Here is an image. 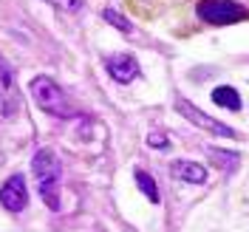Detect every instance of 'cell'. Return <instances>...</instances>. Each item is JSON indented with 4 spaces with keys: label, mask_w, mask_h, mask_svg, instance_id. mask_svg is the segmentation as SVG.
<instances>
[{
    "label": "cell",
    "mask_w": 249,
    "mask_h": 232,
    "mask_svg": "<svg viewBox=\"0 0 249 232\" xmlns=\"http://www.w3.org/2000/svg\"><path fill=\"white\" fill-rule=\"evenodd\" d=\"M31 170L37 181V193L46 201L48 210H60V178H62V164L57 153L51 147H40L31 159Z\"/></svg>",
    "instance_id": "6da1fadb"
},
{
    "label": "cell",
    "mask_w": 249,
    "mask_h": 232,
    "mask_svg": "<svg viewBox=\"0 0 249 232\" xmlns=\"http://www.w3.org/2000/svg\"><path fill=\"white\" fill-rule=\"evenodd\" d=\"M29 91H31V96H34V105L43 110V113H48V116H57V119H71V116H77L71 99L65 96V91H62L51 77H43V74L34 77L29 82Z\"/></svg>",
    "instance_id": "7a4b0ae2"
},
{
    "label": "cell",
    "mask_w": 249,
    "mask_h": 232,
    "mask_svg": "<svg viewBox=\"0 0 249 232\" xmlns=\"http://www.w3.org/2000/svg\"><path fill=\"white\" fill-rule=\"evenodd\" d=\"M196 15L201 23H210V26H232V23L247 20L249 12L247 6H241L235 0H201L196 6Z\"/></svg>",
    "instance_id": "3957f363"
},
{
    "label": "cell",
    "mask_w": 249,
    "mask_h": 232,
    "mask_svg": "<svg viewBox=\"0 0 249 232\" xmlns=\"http://www.w3.org/2000/svg\"><path fill=\"white\" fill-rule=\"evenodd\" d=\"M0 113L9 119L20 113V91H17L15 68L0 57Z\"/></svg>",
    "instance_id": "277c9868"
},
{
    "label": "cell",
    "mask_w": 249,
    "mask_h": 232,
    "mask_svg": "<svg viewBox=\"0 0 249 232\" xmlns=\"http://www.w3.org/2000/svg\"><path fill=\"white\" fill-rule=\"evenodd\" d=\"M176 110L184 116L187 122L198 125V127H204V130H210V133H215V136H227V139H235V130L230 127V125L218 122V119H213V116H207L201 108H196L193 102H187V99H178L176 102Z\"/></svg>",
    "instance_id": "5b68a950"
},
{
    "label": "cell",
    "mask_w": 249,
    "mask_h": 232,
    "mask_svg": "<svg viewBox=\"0 0 249 232\" xmlns=\"http://www.w3.org/2000/svg\"><path fill=\"white\" fill-rule=\"evenodd\" d=\"M105 71H108V77L113 79V82H119V85H127V82H133V79L142 74L139 60H136L133 54H124V51L110 54L108 60H105Z\"/></svg>",
    "instance_id": "8992f818"
},
{
    "label": "cell",
    "mask_w": 249,
    "mask_h": 232,
    "mask_svg": "<svg viewBox=\"0 0 249 232\" xmlns=\"http://www.w3.org/2000/svg\"><path fill=\"white\" fill-rule=\"evenodd\" d=\"M0 204H3L9 213H23V210H26V204H29V190H26L23 176L6 178V184L0 187Z\"/></svg>",
    "instance_id": "52a82bcc"
},
{
    "label": "cell",
    "mask_w": 249,
    "mask_h": 232,
    "mask_svg": "<svg viewBox=\"0 0 249 232\" xmlns=\"http://www.w3.org/2000/svg\"><path fill=\"white\" fill-rule=\"evenodd\" d=\"M170 173L178 181H184V184H204L207 181V167L204 164H196V161H187V159L173 161Z\"/></svg>",
    "instance_id": "ba28073f"
},
{
    "label": "cell",
    "mask_w": 249,
    "mask_h": 232,
    "mask_svg": "<svg viewBox=\"0 0 249 232\" xmlns=\"http://www.w3.org/2000/svg\"><path fill=\"white\" fill-rule=\"evenodd\" d=\"M213 102L218 108H227V110H241V96L232 85H218L213 91Z\"/></svg>",
    "instance_id": "9c48e42d"
},
{
    "label": "cell",
    "mask_w": 249,
    "mask_h": 232,
    "mask_svg": "<svg viewBox=\"0 0 249 232\" xmlns=\"http://www.w3.org/2000/svg\"><path fill=\"white\" fill-rule=\"evenodd\" d=\"M207 156H210V159L215 161L221 170H227V173L238 170V159H241V156L232 153V150H221V147H207Z\"/></svg>",
    "instance_id": "30bf717a"
},
{
    "label": "cell",
    "mask_w": 249,
    "mask_h": 232,
    "mask_svg": "<svg viewBox=\"0 0 249 232\" xmlns=\"http://www.w3.org/2000/svg\"><path fill=\"white\" fill-rule=\"evenodd\" d=\"M133 176H136V184H139V190L147 196V198H150V204H159V201H161V196H159V187H156V181H153V176H150V173L136 170Z\"/></svg>",
    "instance_id": "8fae6325"
},
{
    "label": "cell",
    "mask_w": 249,
    "mask_h": 232,
    "mask_svg": "<svg viewBox=\"0 0 249 232\" xmlns=\"http://www.w3.org/2000/svg\"><path fill=\"white\" fill-rule=\"evenodd\" d=\"M105 20H108L110 26H113V29H119V31H124V34H130V31H133V26H130V23H127V20H124L122 15H119V12H113V9H105Z\"/></svg>",
    "instance_id": "7c38bea8"
},
{
    "label": "cell",
    "mask_w": 249,
    "mask_h": 232,
    "mask_svg": "<svg viewBox=\"0 0 249 232\" xmlns=\"http://www.w3.org/2000/svg\"><path fill=\"white\" fill-rule=\"evenodd\" d=\"M46 3L57 6V9H62V12H79L85 0H46Z\"/></svg>",
    "instance_id": "4fadbf2b"
},
{
    "label": "cell",
    "mask_w": 249,
    "mask_h": 232,
    "mask_svg": "<svg viewBox=\"0 0 249 232\" xmlns=\"http://www.w3.org/2000/svg\"><path fill=\"white\" fill-rule=\"evenodd\" d=\"M147 144H150V147H167L170 139H164L161 133H150V136H147Z\"/></svg>",
    "instance_id": "5bb4252c"
}]
</instances>
